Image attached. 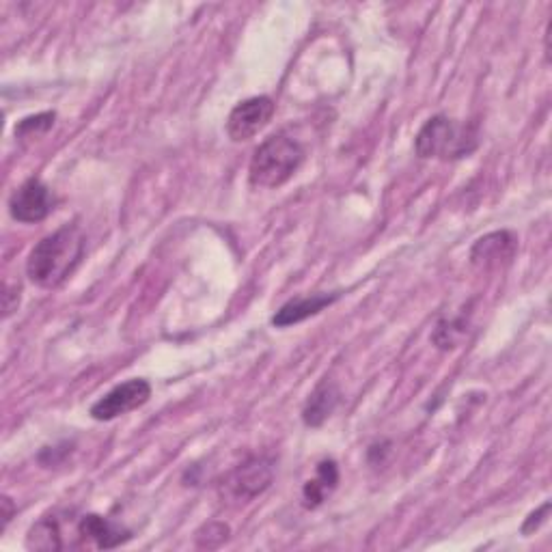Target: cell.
I'll use <instances>...</instances> for the list:
<instances>
[{"label":"cell","mask_w":552,"mask_h":552,"mask_svg":"<svg viewBox=\"0 0 552 552\" xmlns=\"http://www.w3.org/2000/svg\"><path fill=\"white\" fill-rule=\"evenodd\" d=\"M272 475V464L268 460L253 458L240 464L236 471L223 481V494L236 501H251L270 488Z\"/></svg>","instance_id":"cell-7"},{"label":"cell","mask_w":552,"mask_h":552,"mask_svg":"<svg viewBox=\"0 0 552 552\" xmlns=\"http://www.w3.org/2000/svg\"><path fill=\"white\" fill-rule=\"evenodd\" d=\"M274 110L276 104L268 95H257V98L240 102L231 110L227 119V134L231 136V141H251V138H255L272 121Z\"/></svg>","instance_id":"cell-4"},{"label":"cell","mask_w":552,"mask_h":552,"mask_svg":"<svg viewBox=\"0 0 552 552\" xmlns=\"http://www.w3.org/2000/svg\"><path fill=\"white\" fill-rule=\"evenodd\" d=\"M26 546L35 548V550H61L63 540H61V529L59 522L52 518L39 520L35 527L29 533V540H26Z\"/></svg>","instance_id":"cell-13"},{"label":"cell","mask_w":552,"mask_h":552,"mask_svg":"<svg viewBox=\"0 0 552 552\" xmlns=\"http://www.w3.org/2000/svg\"><path fill=\"white\" fill-rule=\"evenodd\" d=\"M54 119H57V115H54V113H41V115H35V117H26L16 126V136L44 134L54 126Z\"/></svg>","instance_id":"cell-16"},{"label":"cell","mask_w":552,"mask_h":552,"mask_svg":"<svg viewBox=\"0 0 552 552\" xmlns=\"http://www.w3.org/2000/svg\"><path fill=\"white\" fill-rule=\"evenodd\" d=\"M518 240L512 231H496V233H488V236H483L475 242L473 251H471V261L473 266L490 270L501 266L503 261H509L516 253Z\"/></svg>","instance_id":"cell-8"},{"label":"cell","mask_w":552,"mask_h":552,"mask_svg":"<svg viewBox=\"0 0 552 552\" xmlns=\"http://www.w3.org/2000/svg\"><path fill=\"white\" fill-rule=\"evenodd\" d=\"M339 300V294H315L307 298H294L289 300L287 305H283L276 315L272 317V324L276 328H287L309 320V317L322 313L326 307L333 305V302Z\"/></svg>","instance_id":"cell-9"},{"label":"cell","mask_w":552,"mask_h":552,"mask_svg":"<svg viewBox=\"0 0 552 552\" xmlns=\"http://www.w3.org/2000/svg\"><path fill=\"white\" fill-rule=\"evenodd\" d=\"M479 147V130L473 123L455 121L445 115H436L425 121V126L414 138V149L421 158L462 160Z\"/></svg>","instance_id":"cell-2"},{"label":"cell","mask_w":552,"mask_h":552,"mask_svg":"<svg viewBox=\"0 0 552 552\" xmlns=\"http://www.w3.org/2000/svg\"><path fill=\"white\" fill-rule=\"evenodd\" d=\"M151 384L147 380L134 378L115 386L102 399L91 406V417L95 421H113L121 414H128L149 402Z\"/></svg>","instance_id":"cell-5"},{"label":"cell","mask_w":552,"mask_h":552,"mask_svg":"<svg viewBox=\"0 0 552 552\" xmlns=\"http://www.w3.org/2000/svg\"><path fill=\"white\" fill-rule=\"evenodd\" d=\"M54 199L52 190L41 182V179H26V182L13 192L9 199V214L13 220L24 225L41 223V220L48 218L54 210Z\"/></svg>","instance_id":"cell-6"},{"label":"cell","mask_w":552,"mask_h":552,"mask_svg":"<svg viewBox=\"0 0 552 552\" xmlns=\"http://www.w3.org/2000/svg\"><path fill=\"white\" fill-rule=\"evenodd\" d=\"M548 512H550V503H544L540 509H537V512H533V514L527 518V522L522 524V533H524V535L533 533V531H535L537 527H540V524L546 520Z\"/></svg>","instance_id":"cell-17"},{"label":"cell","mask_w":552,"mask_h":552,"mask_svg":"<svg viewBox=\"0 0 552 552\" xmlns=\"http://www.w3.org/2000/svg\"><path fill=\"white\" fill-rule=\"evenodd\" d=\"M11 516H13V509H11V499H9V496H5V499H3V529H7V524H9Z\"/></svg>","instance_id":"cell-18"},{"label":"cell","mask_w":552,"mask_h":552,"mask_svg":"<svg viewBox=\"0 0 552 552\" xmlns=\"http://www.w3.org/2000/svg\"><path fill=\"white\" fill-rule=\"evenodd\" d=\"M78 535L82 540L93 542L98 548H117L130 540V531L98 514H87L80 518Z\"/></svg>","instance_id":"cell-10"},{"label":"cell","mask_w":552,"mask_h":552,"mask_svg":"<svg viewBox=\"0 0 552 552\" xmlns=\"http://www.w3.org/2000/svg\"><path fill=\"white\" fill-rule=\"evenodd\" d=\"M464 333H466V324L462 317H458V320L440 322L434 330L432 339L440 350H449V348H455V343L464 337Z\"/></svg>","instance_id":"cell-14"},{"label":"cell","mask_w":552,"mask_h":552,"mask_svg":"<svg viewBox=\"0 0 552 552\" xmlns=\"http://www.w3.org/2000/svg\"><path fill=\"white\" fill-rule=\"evenodd\" d=\"M85 257V236L74 225H65L33 246L26 259V274L41 289L63 285Z\"/></svg>","instance_id":"cell-1"},{"label":"cell","mask_w":552,"mask_h":552,"mask_svg":"<svg viewBox=\"0 0 552 552\" xmlns=\"http://www.w3.org/2000/svg\"><path fill=\"white\" fill-rule=\"evenodd\" d=\"M339 483V468L333 460H324L317 466V475L309 479L302 488V501H305V507L315 509L320 507L330 494L335 492Z\"/></svg>","instance_id":"cell-11"},{"label":"cell","mask_w":552,"mask_h":552,"mask_svg":"<svg viewBox=\"0 0 552 552\" xmlns=\"http://www.w3.org/2000/svg\"><path fill=\"white\" fill-rule=\"evenodd\" d=\"M229 537V527L223 522H210L197 533V546L199 548H218L225 544Z\"/></svg>","instance_id":"cell-15"},{"label":"cell","mask_w":552,"mask_h":552,"mask_svg":"<svg viewBox=\"0 0 552 552\" xmlns=\"http://www.w3.org/2000/svg\"><path fill=\"white\" fill-rule=\"evenodd\" d=\"M302 162H305L302 145L285 134H276L255 149L248 179L255 188H281L298 173Z\"/></svg>","instance_id":"cell-3"},{"label":"cell","mask_w":552,"mask_h":552,"mask_svg":"<svg viewBox=\"0 0 552 552\" xmlns=\"http://www.w3.org/2000/svg\"><path fill=\"white\" fill-rule=\"evenodd\" d=\"M339 404V389L333 382H322L317 389L309 395V402L302 410V419L309 427H320L330 414L335 412Z\"/></svg>","instance_id":"cell-12"}]
</instances>
